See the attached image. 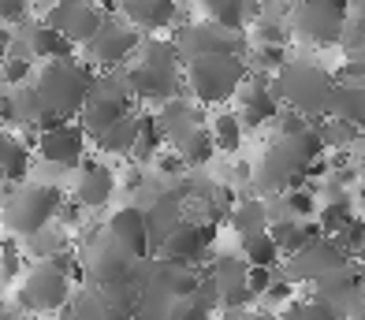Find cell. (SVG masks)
I'll list each match as a JSON object with an SVG mask.
<instances>
[{
	"label": "cell",
	"mask_w": 365,
	"mask_h": 320,
	"mask_svg": "<svg viewBox=\"0 0 365 320\" xmlns=\"http://www.w3.org/2000/svg\"><path fill=\"white\" fill-rule=\"evenodd\" d=\"M112 194H115V175H112V167L101 164L97 157H82V160H78L75 201H78L82 209H101V205H108Z\"/></svg>",
	"instance_id": "cell-19"
},
{
	"label": "cell",
	"mask_w": 365,
	"mask_h": 320,
	"mask_svg": "<svg viewBox=\"0 0 365 320\" xmlns=\"http://www.w3.org/2000/svg\"><path fill=\"white\" fill-rule=\"evenodd\" d=\"M346 19V0H298L291 11V33L317 48L339 41V26Z\"/></svg>",
	"instance_id": "cell-8"
},
{
	"label": "cell",
	"mask_w": 365,
	"mask_h": 320,
	"mask_svg": "<svg viewBox=\"0 0 365 320\" xmlns=\"http://www.w3.org/2000/svg\"><path fill=\"white\" fill-rule=\"evenodd\" d=\"M138 60H127V71H123V86L130 97L138 100H168L179 90V63L182 56L175 53L172 41L164 38H149L138 45Z\"/></svg>",
	"instance_id": "cell-3"
},
{
	"label": "cell",
	"mask_w": 365,
	"mask_h": 320,
	"mask_svg": "<svg viewBox=\"0 0 365 320\" xmlns=\"http://www.w3.org/2000/svg\"><path fill=\"white\" fill-rule=\"evenodd\" d=\"M108 234L115 242H120L130 257H138L145 261L153 249H149V227H145V209L138 205H123V209H115V216L108 220Z\"/></svg>",
	"instance_id": "cell-20"
},
{
	"label": "cell",
	"mask_w": 365,
	"mask_h": 320,
	"mask_svg": "<svg viewBox=\"0 0 365 320\" xmlns=\"http://www.w3.org/2000/svg\"><path fill=\"white\" fill-rule=\"evenodd\" d=\"M175 153L182 157V164H187V167H202V164H209L212 157H217V145H212V134L197 123L187 138L175 145Z\"/></svg>",
	"instance_id": "cell-32"
},
{
	"label": "cell",
	"mask_w": 365,
	"mask_h": 320,
	"mask_svg": "<svg viewBox=\"0 0 365 320\" xmlns=\"http://www.w3.org/2000/svg\"><path fill=\"white\" fill-rule=\"evenodd\" d=\"M227 320H264V316H246V313H231Z\"/></svg>",
	"instance_id": "cell-50"
},
{
	"label": "cell",
	"mask_w": 365,
	"mask_h": 320,
	"mask_svg": "<svg viewBox=\"0 0 365 320\" xmlns=\"http://www.w3.org/2000/svg\"><path fill=\"white\" fill-rule=\"evenodd\" d=\"M209 279L217 287V298L227 309H239L246 301H254V294L246 291V261H239V257H217Z\"/></svg>",
	"instance_id": "cell-21"
},
{
	"label": "cell",
	"mask_w": 365,
	"mask_h": 320,
	"mask_svg": "<svg viewBox=\"0 0 365 320\" xmlns=\"http://www.w3.org/2000/svg\"><path fill=\"white\" fill-rule=\"evenodd\" d=\"M279 201H284V209L291 220H309L313 212H317V190L313 187H291L284 194H276Z\"/></svg>",
	"instance_id": "cell-38"
},
{
	"label": "cell",
	"mask_w": 365,
	"mask_h": 320,
	"mask_svg": "<svg viewBox=\"0 0 365 320\" xmlns=\"http://www.w3.org/2000/svg\"><path fill=\"white\" fill-rule=\"evenodd\" d=\"M60 187H48V182H26L15 194H8L0 201V216H4L8 234H19V239H34L48 224L56 220L60 209Z\"/></svg>",
	"instance_id": "cell-6"
},
{
	"label": "cell",
	"mask_w": 365,
	"mask_h": 320,
	"mask_svg": "<svg viewBox=\"0 0 365 320\" xmlns=\"http://www.w3.org/2000/svg\"><path fill=\"white\" fill-rule=\"evenodd\" d=\"M269 86H272L279 105L287 100V108L309 115V120H313V115L321 120V115H328L336 78H331L324 67L309 63V60H284L276 67V75H272Z\"/></svg>",
	"instance_id": "cell-4"
},
{
	"label": "cell",
	"mask_w": 365,
	"mask_h": 320,
	"mask_svg": "<svg viewBox=\"0 0 365 320\" xmlns=\"http://www.w3.org/2000/svg\"><path fill=\"white\" fill-rule=\"evenodd\" d=\"M313 216H317V227H321V234H328V239H331V234L343 231V227L351 224L358 212L351 209V201H346V197H336V201H324V205H321L317 212H313Z\"/></svg>",
	"instance_id": "cell-37"
},
{
	"label": "cell",
	"mask_w": 365,
	"mask_h": 320,
	"mask_svg": "<svg viewBox=\"0 0 365 320\" xmlns=\"http://www.w3.org/2000/svg\"><path fill=\"white\" fill-rule=\"evenodd\" d=\"M30 19V0H0V23L15 26V23H26Z\"/></svg>",
	"instance_id": "cell-43"
},
{
	"label": "cell",
	"mask_w": 365,
	"mask_h": 320,
	"mask_svg": "<svg viewBox=\"0 0 365 320\" xmlns=\"http://www.w3.org/2000/svg\"><path fill=\"white\" fill-rule=\"evenodd\" d=\"M153 164H157L160 175H182V172H187V164H182V157L175 153V149H157Z\"/></svg>",
	"instance_id": "cell-45"
},
{
	"label": "cell",
	"mask_w": 365,
	"mask_h": 320,
	"mask_svg": "<svg viewBox=\"0 0 365 320\" xmlns=\"http://www.w3.org/2000/svg\"><path fill=\"white\" fill-rule=\"evenodd\" d=\"M142 268L145 264L138 257H130L112 234H101L97 242H90L86 279L93 287H108V283H142Z\"/></svg>",
	"instance_id": "cell-10"
},
{
	"label": "cell",
	"mask_w": 365,
	"mask_h": 320,
	"mask_svg": "<svg viewBox=\"0 0 365 320\" xmlns=\"http://www.w3.org/2000/svg\"><path fill=\"white\" fill-rule=\"evenodd\" d=\"M317 138H321L324 149H346V145H358L361 142V127L339 120V115H321Z\"/></svg>",
	"instance_id": "cell-31"
},
{
	"label": "cell",
	"mask_w": 365,
	"mask_h": 320,
	"mask_svg": "<svg viewBox=\"0 0 365 320\" xmlns=\"http://www.w3.org/2000/svg\"><path fill=\"white\" fill-rule=\"evenodd\" d=\"M93 138L101 145V153H130V145H135V112L108 123L101 134H93Z\"/></svg>",
	"instance_id": "cell-33"
},
{
	"label": "cell",
	"mask_w": 365,
	"mask_h": 320,
	"mask_svg": "<svg viewBox=\"0 0 365 320\" xmlns=\"http://www.w3.org/2000/svg\"><path fill=\"white\" fill-rule=\"evenodd\" d=\"M38 153L48 164L75 167L82 160V153H86V130H82V123H75V120L60 123V127H48V130L38 134Z\"/></svg>",
	"instance_id": "cell-17"
},
{
	"label": "cell",
	"mask_w": 365,
	"mask_h": 320,
	"mask_svg": "<svg viewBox=\"0 0 365 320\" xmlns=\"http://www.w3.org/2000/svg\"><path fill=\"white\" fill-rule=\"evenodd\" d=\"M242 123H239V115L235 112H220L217 120H212L209 134H212V145H217V153H239V145H242Z\"/></svg>",
	"instance_id": "cell-34"
},
{
	"label": "cell",
	"mask_w": 365,
	"mask_h": 320,
	"mask_svg": "<svg viewBox=\"0 0 365 320\" xmlns=\"http://www.w3.org/2000/svg\"><path fill=\"white\" fill-rule=\"evenodd\" d=\"M257 67H269V71H276L279 63L287 60V45H257Z\"/></svg>",
	"instance_id": "cell-46"
},
{
	"label": "cell",
	"mask_w": 365,
	"mask_h": 320,
	"mask_svg": "<svg viewBox=\"0 0 365 320\" xmlns=\"http://www.w3.org/2000/svg\"><path fill=\"white\" fill-rule=\"evenodd\" d=\"M130 100H135V97L127 93L123 78L97 75L90 97L82 100V108H78V123H82V130H86V134H101L108 123H115V120H123V115H130Z\"/></svg>",
	"instance_id": "cell-9"
},
{
	"label": "cell",
	"mask_w": 365,
	"mask_h": 320,
	"mask_svg": "<svg viewBox=\"0 0 365 320\" xmlns=\"http://www.w3.org/2000/svg\"><path fill=\"white\" fill-rule=\"evenodd\" d=\"M175 53L182 60H194V56H209V53H246V38L242 30H227L217 23H182L175 30Z\"/></svg>",
	"instance_id": "cell-11"
},
{
	"label": "cell",
	"mask_w": 365,
	"mask_h": 320,
	"mask_svg": "<svg viewBox=\"0 0 365 320\" xmlns=\"http://www.w3.org/2000/svg\"><path fill=\"white\" fill-rule=\"evenodd\" d=\"M209 23L227 26V30H242L250 19V0H197Z\"/></svg>",
	"instance_id": "cell-28"
},
{
	"label": "cell",
	"mask_w": 365,
	"mask_h": 320,
	"mask_svg": "<svg viewBox=\"0 0 365 320\" xmlns=\"http://www.w3.org/2000/svg\"><path fill=\"white\" fill-rule=\"evenodd\" d=\"M82 45H86V56L93 63L123 67L127 60H135L138 45H142V30L127 26V23H115V19H101V26H97L90 33V41H82Z\"/></svg>",
	"instance_id": "cell-12"
},
{
	"label": "cell",
	"mask_w": 365,
	"mask_h": 320,
	"mask_svg": "<svg viewBox=\"0 0 365 320\" xmlns=\"http://www.w3.org/2000/svg\"><path fill=\"white\" fill-rule=\"evenodd\" d=\"M269 234L279 249V257H291L309 239H317L321 227H317V220H291V216H284V220H269Z\"/></svg>",
	"instance_id": "cell-25"
},
{
	"label": "cell",
	"mask_w": 365,
	"mask_h": 320,
	"mask_svg": "<svg viewBox=\"0 0 365 320\" xmlns=\"http://www.w3.org/2000/svg\"><path fill=\"white\" fill-rule=\"evenodd\" d=\"M346 257L343 249L336 246V239H328V234H317V239H309L302 249H294V254L287 257V276L294 283H317L321 276L336 272V268H343Z\"/></svg>",
	"instance_id": "cell-13"
},
{
	"label": "cell",
	"mask_w": 365,
	"mask_h": 320,
	"mask_svg": "<svg viewBox=\"0 0 365 320\" xmlns=\"http://www.w3.org/2000/svg\"><path fill=\"white\" fill-rule=\"evenodd\" d=\"M331 239H336V246L343 249L346 261H358V257H361V246H365V227H361V220L354 216V220L346 224L343 231H336Z\"/></svg>",
	"instance_id": "cell-41"
},
{
	"label": "cell",
	"mask_w": 365,
	"mask_h": 320,
	"mask_svg": "<svg viewBox=\"0 0 365 320\" xmlns=\"http://www.w3.org/2000/svg\"><path fill=\"white\" fill-rule=\"evenodd\" d=\"M30 320H45V316H41V313H34V316H30Z\"/></svg>",
	"instance_id": "cell-52"
},
{
	"label": "cell",
	"mask_w": 365,
	"mask_h": 320,
	"mask_svg": "<svg viewBox=\"0 0 365 320\" xmlns=\"http://www.w3.org/2000/svg\"><path fill=\"white\" fill-rule=\"evenodd\" d=\"M30 172V149L11 138V134L0 130V187H15V182H23Z\"/></svg>",
	"instance_id": "cell-26"
},
{
	"label": "cell",
	"mask_w": 365,
	"mask_h": 320,
	"mask_svg": "<svg viewBox=\"0 0 365 320\" xmlns=\"http://www.w3.org/2000/svg\"><path fill=\"white\" fill-rule=\"evenodd\" d=\"M123 187H127V190H138V187H142V167H130L127 179H123Z\"/></svg>",
	"instance_id": "cell-48"
},
{
	"label": "cell",
	"mask_w": 365,
	"mask_h": 320,
	"mask_svg": "<svg viewBox=\"0 0 365 320\" xmlns=\"http://www.w3.org/2000/svg\"><path fill=\"white\" fill-rule=\"evenodd\" d=\"M279 320H343V316L331 309L324 298H313V301H294Z\"/></svg>",
	"instance_id": "cell-40"
},
{
	"label": "cell",
	"mask_w": 365,
	"mask_h": 320,
	"mask_svg": "<svg viewBox=\"0 0 365 320\" xmlns=\"http://www.w3.org/2000/svg\"><path fill=\"white\" fill-rule=\"evenodd\" d=\"M8 53H11V30L0 26V60H4Z\"/></svg>",
	"instance_id": "cell-49"
},
{
	"label": "cell",
	"mask_w": 365,
	"mask_h": 320,
	"mask_svg": "<svg viewBox=\"0 0 365 320\" xmlns=\"http://www.w3.org/2000/svg\"><path fill=\"white\" fill-rule=\"evenodd\" d=\"M157 149H164V134L153 120V112L135 115V145H130V157L135 160H153Z\"/></svg>",
	"instance_id": "cell-29"
},
{
	"label": "cell",
	"mask_w": 365,
	"mask_h": 320,
	"mask_svg": "<svg viewBox=\"0 0 365 320\" xmlns=\"http://www.w3.org/2000/svg\"><path fill=\"white\" fill-rule=\"evenodd\" d=\"M336 45L343 48V56H361V48H365V15L361 11H351L343 19Z\"/></svg>",
	"instance_id": "cell-39"
},
{
	"label": "cell",
	"mask_w": 365,
	"mask_h": 320,
	"mask_svg": "<svg viewBox=\"0 0 365 320\" xmlns=\"http://www.w3.org/2000/svg\"><path fill=\"white\" fill-rule=\"evenodd\" d=\"M317 157H324V145L317 138V123L302 134H276L264 149V157L257 164V187L261 194H284L291 187H302L309 179Z\"/></svg>",
	"instance_id": "cell-1"
},
{
	"label": "cell",
	"mask_w": 365,
	"mask_h": 320,
	"mask_svg": "<svg viewBox=\"0 0 365 320\" xmlns=\"http://www.w3.org/2000/svg\"><path fill=\"white\" fill-rule=\"evenodd\" d=\"M235 97H239V112L235 115H239V123L250 127V130L272 123L276 112H279V100H276L272 86L264 78H250V75H246V82L235 90Z\"/></svg>",
	"instance_id": "cell-18"
},
{
	"label": "cell",
	"mask_w": 365,
	"mask_h": 320,
	"mask_svg": "<svg viewBox=\"0 0 365 320\" xmlns=\"http://www.w3.org/2000/svg\"><path fill=\"white\" fill-rule=\"evenodd\" d=\"M105 19V11L93 4V0H56L53 11L45 15V23L48 26H56L68 41H90V33L101 26Z\"/></svg>",
	"instance_id": "cell-16"
},
{
	"label": "cell",
	"mask_w": 365,
	"mask_h": 320,
	"mask_svg": "<svg viewBox=\"0 0 365 320\" xmlns=\"http://www.w3.org/2000/svg\"><path fill=\"white\" fill-rule=\"evenodd\" d=\"M328 115H339V120L361 127V115H365V93H361V86H346V82H336V90H331V105H328Z\"/></svg>",
	"instance_id": "cell-30"
},
{
	"label": "cell",
	"mask_w": 365,
	"mask_h": 320,
	"mask_svg": "<svg viewBox=\"0 0 365 320\" xmlns=\"http://www.w3.org/2000/svg\"><path fill=\"white\" fill-rule=\"evenodd\" d=\"M93 78H97L93 63H82L75 56H56V60L41 63V71L34 75L30 86L38 90L45 112L60 115V120H75L82 100L93 90Z\"/></svg>",
	"instance_id": "cell-2"
},
{
	"label": "cell",
	"mask_w": 365,
	"mask_h": 320,
	"mask_svg": "<svg viewBox=\"0 0 365 320\" xmlns=\"http://www.w3.org/2000/svg\"><path fill=\"white\" fill-rule=\"evenodd\" d=\"M0 67H4V71H0V82H4V86H23V82H30V71H34L30 56H11V53L0 60Z\"/></svg>",
	"instance_id": "cell-42"
},
{
	"label": "cell",
	"mask_w": 365,
	"mask_h": 320,
	"mask_svg": "<svg viewBox=\"0 0 365 320\" xmlns=\"http://www.w3.org/2000/svg\"><path fill=\"white\" fill-rule=\"evenodd\" d=\"M336 82H346V86H361V78H365V63H361V56H343V63H339V71L331 75Z\"/></svg>",
	"instance_id": "cell-44"
},
{
	"label": "cell",
	"mask_w": 365,
	"mask_h": 320,
	"mask_svg": "<svg viewBox=\"0 0 365 320\" xmlns=\"http://www.w3.org/2000/svg\"><path fill=\"white\" fill-rule=\"evenodd\" d=\"M71 301V276L60 261H38L30 268V276L23 283V291L15 294V306H23L26 313H56Z\"/></svg>",
	"instance_id": "cell-7"
},
{
	"label": "cell",
	"mask_w": 365,
	"mask_h": 320,
	"mask_svg": "<svg viewBox=\"0 0 365 320\" xmlns=\"http://www.w3.org/2000/svg\"><path fill=\"white\" fill-rule=\"evenodd\" d=\"M346 8H351V11H361V0H346Z\"/></svg>",
	"instance_id": "cell-51"
},
{
	"label": "cell",
	"mask_w": 365,
	"mask_h": 320,
	"mask_svg": "<svg viewBox=\"0 0 365 320\" xmlns=\"http://www.w3.org/2000/svg\"><path fill=\"white\" fill-rule=\"evenodd\" d=\"M242 261H246V264H264V268H272V264L279 261V249H276V242H272L269 227L254 231V234H242Z\"/></svg>",
	"instance_id": "cell-35"
},
{
	"label": "cell",
	"mask_w": 365,
	"mask_h": 320,
	"mask_svg": "<svg viewBox=\"0 0 365 320\" xmlns=\"http://www.w3.org/2000/svg\"><path fill=\"white\" fill-rule=\"evenodd\" d=\"M120 4V11L127 15V23L135 30H168L175 23V0H115Z\"/></svg>",
	"instance_id": "cell-22"
},
{
	"label": "cell",
	"mask_w": 365,
	"mask_h": 320,
	"mask_svg": "<svg viewBox=\"0 0 365 320\" xmlns=\"http://www.w3.org/2000/svg\"><path fill=\"white\" fill-rule=\"evenodd\" d=\"M317 298H324L343 320L346 316L358 320V309H361V268L354 261H346L343 268H336V272L321 276L317 279Z\"/></svg>",
	"instance_id": "cell-14"
},
{
	"label": "cell",
	"mask_w": 365,
	"mask_h": 320,
	"mask_svg": "<svg viewBox=\"0 0 365 320\" xmlns=\"http://www.w3.org/2000/svg\"><path fill=\"white\" fill-rule=\"evenodd\" d=\"M264 298L272 301V306H284V301L294 298V279H269V287H264Z\"/></svg>",
	"instance_id": "cell-47"
},
{
	"label": "cell",
	"mask_w": 365,
	"mask_h": 320,
	"mask_svg": "<svg viewBox=\"0 0 365 320\" xmlns=\"http://www.w3.org/2000/svg\"><path fill=\"white\" fill-rule=\"evenodd\" d=\"M26 45H30V56H38V60H56V56H75V41H68L56 26H48V23H38V26H30L26 33Z\"/></svg>",
	"instance_id": "cell-27"
},
{
	"label": "cell",
	"mask_w": 365,
	"mask_h": 320,
	"mask_svg": "<svg viewBox=\"0 0 365 320\" xmlns=\"http://www.w3.org/2000/svg\"><path fill=\"white\" fill-rule=\"evenodd\" d=\"M212 242H217V220H182L168 239L160 242V249L168 254L172 261H182V264H197V261H205L209 257V249Z\"/></svg>",
	"instance_id": "cell-15"
},
{
	"label": "cell",
	"mask_w": 365,
	"mask_h": 320,
	"mask_svg": "<svg viewBox=\"0 0 365 320\" xmlns=\"http://www.w3.org/2000/svg\"><path fill=\"white\" fill-rule=\"evenodd\" d=\"M153 120H157V127H160V134H164V142L175 149V145L197 127V108L190 105V100L168 97V100H164V108L153 112Z\"/></svg>",
	"instance_id": "cell-24"
},
{
	"label": "cell",
	"mask_w": 365,
	"mask_h": 320,
	"mask_svg": "<svg viewBox=\"0 0 365 320\" xmlns=\"http://www.w3.org/2000/svg\"><path fill=\"white\" fill-rule=\"evenodd\" d=\"M182 63H187L182 78H187L197 105H220V100L235 97V90L250 75V63L242 60V53H209Z\"/></svg>",
	"instance_id": "cell-5"
},
{
	"label": "cell",
	"mask_w": 365,
	"mask_h": 320,
	"mask_svg": "<svg viewBox=\"0 0 365 320\" xmlns=\"http://www.w3.org/2000/svg\"><path fill=\"white\" fill-rule=\"evenodd\" d=\"M187 197H182L179 190H172V194H164V197H157V205L145 212V227H149V249H157L168 234L187 220Z\"/></svg>",
	"instance_id": "cell-23"
},
{
	"label": "cell",
	"mask_w": 365,
	"mask_h": 320,
	"mask_svg": "<svg viewBox=\"0 0 365 320\" xmlns=\"http://www.w3.org/2000/svg\"><path fill=\"white\" fill-rule=\"evenodd\" d=\"M231 227L242 234H254V231H264L269 227V205L264 201H242V205H235V212H231Z\"/></svg>",
	"instance_id": "cell-36"
}]
</instances>
